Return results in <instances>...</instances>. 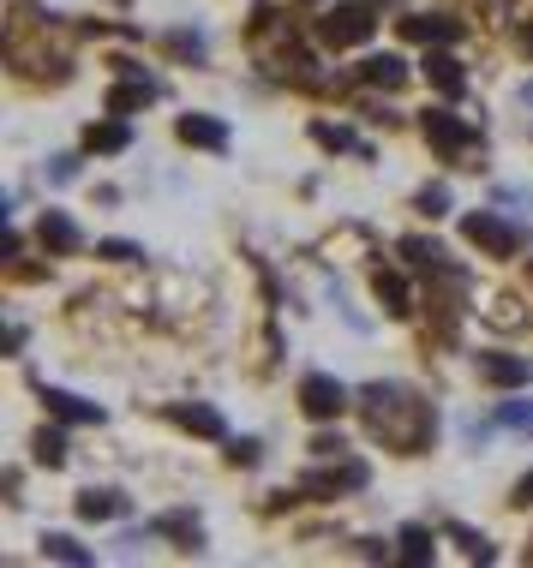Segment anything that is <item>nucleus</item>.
Wrapping results in <instances>:
<instances>
[{
    "label": "nucleus",
    "instance_id": "f257e3e1",
    "mask_svg": "<svg viewBox=\"0 0 533 568\" xmlns=\"http://www.w3.org/2000/svg\"><path fill=\"white\" fill-rule=\"evenodd\" d=\"M360 413H365V425H372V437L395 443L402 455L425 449V437L438 432L432 407L414 402L408 389H395V383H372V389H360Z\"/></svg>",
    "mask_w": 533,
    "mask_h": 568
},
{
    "label": "nucleus",
    "instance_id": "f03ea898",
    "mask_svg": "<svg viewBox=\"0 0 533 568\" xmlns=\"http://www.w3.org/2000/svg\"><path fill=\"white\" fill-rule=\"evenodd\" d=\"M372 30H378V19H372L365 0H342V7H330L324 19H318V37H324L330 49H354V42H365Z\"/></svg>",
    "mask_w": 533,
    "mask_h": 568
},
{
    "label": "nucleus",
    "instance_id": "7ed1b4c3",
    "mask_svg": "<svg viewBox=\"0 0 533 568\" xmlns=\"http://www.w3.org/2000/svg\"><path fill=\"white\" fill-rule=\"evenodd\" d=\"M462 234H467V245H480L485 257H515L522 252V227H510L504 216H492V210L462 216Z\"/></svg>",
    "mask_w": 533,
    "mask_h": 568
},
{
    "label": "nucleus",
    "instance_id": "20e7f679",
    "mask_svg": "<svg viewBox=\"0 0 533 568\" xmlns=\"http://www.w3.org/2000/svg\"><path fill=\"white\" fill-rule=\"evenodd\" d=\"M425 138H432L444 156H467V150L480 144V132L467 126V120H455L450 109H432V114H425Z\"/></svg>",
    "mask_w": 533,
    "mask_h": 568
},
{
    "label": "nucleus",
    "instance_id": "39448f33",
    "mask_svg": "<svg viewBox=\"0 0 533 568\" xmlns=\"http://www.w3.org/2000/svg\"><path fill=\"white\" fill-rule=\"evenodd\" d=\"M300 407H306L312 419H336L348 407V389L330 372H312V377H300Z\"/></svg>",
    "mask_w": 533,
    "mask_h": 568
},
{
    "label": "nucleus",
    "instance_id": "423d86ee",
    "mask_svg": "<svg viewBox=\"0 0 533 568\" xmlns=\"http://www.w3.org/2000/svg\"><path fill=\"white\" fill-rule=\"evenodd\" d=\"M365 479H372V467L365 460H342L336 455V467H318L300 479V490H365Z\"/></svg>",
    "mask_w": 533,
    "mask_h": 568
},
{
    "label": "nucleus",
    "instance_id": "0eeeda50",
    "mask_svg": "<svg viewBox=\"0 0 533 568\" xmlns=\"http://www.w3.org/2000/svg\"><path fill=\"white\" fill-rule=\"evenodd\" d=\"M402 37H408V42H425V49H444V42L462 37V24H455V19H432V12H408V19H402Z\"/></svg>",
    "mask_w": 533,
    "mask_h": 568
},
{
    "label": "nucleus",
    "instance_id": "6e6552de",
    "mask_svg": "<svg viewBox=\"0 0 533 568\" xmlns=\"http://www.w3.org/2000/svg\"><path fill=\"white\" fill-rule=\"evenodd\" d=\"M37 240L49 245V252H60V257H67V252H79V245H84L79 222H72V216H60V210H42V222H37Z\"/></svg>",
    "mask_w": 533,
    "mask_h": 568
},
{
    "label": "nucleus",
    "instance_id": "1a4fd4ad",
    "mask_svg": "<svg viewBox=\"0 0 533 568\" xmlns=\"http://www.w3.org/2000/svg\"><path fill=\"white\" fill-rule=\"evenodd\" d=\"M480 377L497 383V389H522V383H527V359H515V353H480Z\"/></svg>",
    "mask_w": 533,
    "mask_h": 568
},
{
    "label": "nucleus",
    "instance_id": "9d476101",
    "mask_svg": "<svg viewBox=\"0 0 533 568\" xmlns=\"http://www.w3.org/2000/svg\"><path fill=\"white\" fill-rule=\"evenodd\" d=\"M180 144H198V150H222L228 144V126L222 120H210V114H180Z\"/></svg>",
    "mask_w": 533,
    "mask_h": 568
},
{
    "label": "nucleus",
    "instance_id": "9b49d317",
    "mask_svg": "<svg viewBox=\"0 0 533 568\" xmlns=\"http://www.w3.org/2000/svg\"><path fill=\"white\" fill-rule=\"evenodd\" d=\"M150 97H157V84L144 79V67H132V79L109 90V114H132V109H144Z\"/></svg>",
    "mask_w": 533,
    "mask_h": 568
},
{
    "label": "nucleus",
    "instance_id": "f8f14e48",
    "mask_svg": "<svg viewBox=\"0 0 533 568\" xmlns=\"http://www.w3.org/2000/svg\"><path fill=\"white\" fill-rule=\"evenodd\" d=\"M42 402H49V413H60L67 425H102V407L79 402V395H67V389H42Z\"/></svg>",
    "mask_w": 533,
    "mask_h": 568
},
{
    "label": "nucleus",
    "instance_id": "ddd939ff",
    "mask_svg": "<svg viewBox=\"0 0 533 568\" xmlns=\"http://www.w3.org/2000/svg\"><path fill=\"white\" fill-rule=\"evenodd\" d=\"M425 79H432L438 90H444V97H462V60H455V54H444V49H432V54H425Z\"/></svg>",
    "mask_w": 533,
    "mask_h": 568
},
{
    "label": "nucleus",
    "instance_id": "4468645a",
    "mask_svg": "<svg viewBox=\"0 0 533 568\" xmlns=\"http://www.w3.org/2000/svg\"><path fill=\"white\" fill-rule=\"evenodd\" d=\"M360 79L378 84V90H402V84H408V67H402L395 54H372V60L360 67Z\"/></svg>",
    "mask_w": 533,
    "mask_h": 568
},
{
    "label": "nucleus",
    "instance_id": "2eb2a0df",
    "mask_svg": "<svg viewBox=\"0 0 533 568\" xmlns=\"http://www.w3.org/2000/svg\"><path fill=\"white\" fill-rule=\"evenodd\" d=\"M84 144H90V150H102V156H114V150H127V144H132V132H127V120H102V126H90V132H84Z\"/></svg>",
    "mask_w": 533,
    "mask_h": 568
},
{
    "label": "nucleus",
    "instance_id": "dca6fc26",
    "mask_svg": "<svg viewBox=\"0 0 533 568\" xmlns=\"http://www.w3.org/2000/svg\"><path fill=\"white\" fill-rule=\"evenodd\" d=\"M395 545H402V562L408 568H425V562H432V550H438V539L425 527H402V539H395Z\"/></svg>",
    "mask_w": 533,
    "mask_h": 568
},
{
    "label": "nucleus",
    "instance_id": "f3484780",
    "mask_svg": "<svg viewBox=\"0 0 533 568\" xmlns=\"http://www.w3.org/2000/svg\"><path fill=\"white\" fill-rule=\"evenodd\" d=\"M174 425H187V432H198V437H222V413L217 407H174Z\"/></svg>",
    "mask_w": 533,
    "mask_h": 568
},
{
    "label": "nucleus",
    "instance_id": "a211bd4d",
    "mask_svg": "<svg viewBox=\"0 0 533 568\" xmlns=\"http://www.w3.org/2000/svg\"><path fill=\"white\" fill-rule=\"evenodd\" d=\"M120 509H127V497H120V490H84V497H79V515L84 520H114Z\"/></svg>",
    "mask_w": 533,
    "mask_h": 568
},
{
    "label": "nucleus",
    "instance_id": "6ab92c4d",
    "mask_svg": "<svg viewBox=\"0 0 533 568\" xmlns=\"http://www.w3.org/2000/svg\"><path fill=\"white\" fill-rule=\"evenodd\" d=\"M378 300H384V312L390 317H408V312H414V305H408V282H402V275H384V270H378Z\"/></svg>",
    "mask_w": 533,
    "mask_h": 568
},
{
    "label": "nucleus",
    "instance_id": "aec40b11",
    "mask_svg": "<svg viewBox=\"0 0 533 568\" xmlns=\"http://www.w3.org/2000/svg\"><path fill=\"white\" fill-rule=\"evenodd\" d=\"M157 532H174L180 550H198V545H204V527H198L192 515H162V520H157Z\"/></svg>",
    "mask_w": 533,
    "mask_h": 568
},
{
    "label": "nucleus",
    "instance_id": "412c9836",
    "mask_svg": "<svg viewBox=\"0 0 533 568\" xmlns=\"http://www.w3.org/2000/svg\"><path fill=\"white\" fill-rule=\"evenodd\" d=\"M402 252H408V264H420V270H444V245L438 240H402Z\"/></svg>",
    "mask_w": 533,
    "mask_h": 568
},
{
    "label": "nucleus",
    "instance_id": "4be33fe9",
    "mask_svg": "<svg viewBox=\"0 0 533 568\" xmlns=\"http://www.w3.org/2000/svg\"><path fill=\"white\" fill-rule=\"evenodd\" d=\"M42 550H49L54 562H79V568L90 562V550H84L79 539H67V532H49V539H42Z\"/></svg>",
    "mask_w": 533,
    "mask_h": 568
},
{
    "label": "nucleus",
    "instance_id": "5701e85b",
    "mask_svg": "<svg viewBox=\"0 0 533 568\" xmlns=\"http://www.w3.org/2000/svg\"><path fill=\"white\" fill-rule=\"evenodd\" d=\"M37 460H42V467H60V460H67V437L42 425V432H37Z\"/></svg>",
    "mask_w": 533,
    "mask_h": 568
},
{
    "label": "nucleus",
    "instance_id": "b1692460",
    "mask_svg": "<svg viewBox=\"0 0 533 568\" xmlns=\"http://www.w3.org/2000/svg\"><path fill=\"white\" fill-rule=\"evenodd\" d=\"M455 532V545H462V557H474V562H492V545L480 539V532H467V527H450Z\"/></svg>",
    "mask_w": 533,
    "mask_h": 568
},
{
    "label": "nucleus",
    "instance_id": "393cba45",
    "mask_svg": "<svg viewBox=\"0 0 533 568\" xmlns=\"http://www.w3.org/2000/svg\"><path fill=\"white\" fill-rule=\"evenodd\" d=\"M497 419H504L510 432H533V402H510L504 413H497Z\"/></svg>",
    "mask_w": 533,
    "mask_h": 568
},
{
    "label": "nucleus",
    "instance_id": "a878e982",
    "mask_svg": "<svg viewBox=\"0 0 533 568\" xmlns=\"http://www.w3.org/2000/svg\"><path fill=\"white\" fill-rule=\"evenodd\" d=\"M420 210H425V216H444V210H450V192H444V186H425V192H420Z\"/></svg>",
    "mask_w": 533,
    "mask_h": 568
},
{
    "label": "nucleus",
    "instance_id": "bb28decb",
    "mask_svg": "<svg viewBox=\"0 0 533 568\" xmlns=\"http://www.w3.org/2000/svg\"><path fill=\"white\" fill-rule=\"evenodd\" d=\"M102 257H114V264H139V245H127V240H109V245H102Z\"/></svg>",
    "mask_w": 533,
    "mask_h": 568
},
{
    "label": "nucleus",
    "instance_id": "cd10ccee",
    "mask_svg": "<svg viewBox=\"0 0 533 568\" xmlns=\"http://www.w3.org/2000/svg\"><path fill=\"white\" fill-rule=\"evenodd\" d=\"M312 132H318V144H330V150H348V144H354L342 126H312Z\"/></svg>",
    "mask_w": 533,
    "mask_h": 568
},
{
    "label": "nucleus",
    "instance_id": "c85d7f7f",
    "mask_svg": "<svg viewBox=\"0 0 533 568\" xmlns=\"http://www.w3.org/2000/svg\"><path fill=\"white\" fill-rule=\"evenodd\" d=\"M228 460H240V467H252V460H258V443H252V437H240L234 449H228Z\"/></svg>",
    "mask_w": 533,
    "mask_h": 568
},
{
    "label": "nucleus",
    "instance_id": "c756f323",
    "mask_svg": "<svg viewBox=\"0 0 533 568\" xmlns=\"http://www.w3.org/2000/svg\"><path fill=\"white\" fill-rule=\"evenodd\" d=\"M515 503H533V473H527L522 485H515Z\"/></svg>",
    "mask_w": 533,
    "mask_h": 568
},
{
    "label": "nucleus",
    "instance_id": "7c9ffc66",
    "mask_svg": "<svg viewBox=\"0 0 533 568\" xmlns=\"http://www.w3.org/2000/svg\"><path fill=\"white\" fill-rule=\"evenodd\" d=\"M522 49H527V54H533V24H527V30H522Z\"/></svg>",
    "mask_w": 533,
    "mask_h": 568
},
{
    "label": "nucleus",
    "instance_id": "2f4dec72",
    "mask_svg": "<svg viewBox=\"0 0 533 568\" xmlns=\"http://www.w3.org/2000/svg\"><path fill=\"white\" fill-rule=\"evenodd\" d=\"M527 270H533V264H527Z\"/></svg>",
    "mask_w": 533,
    "mask_h": 568
}]
</instances>
